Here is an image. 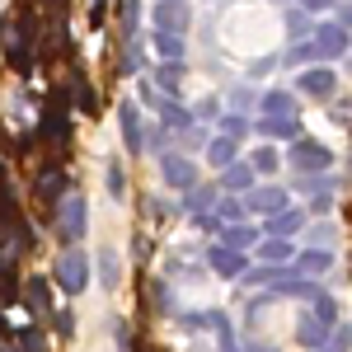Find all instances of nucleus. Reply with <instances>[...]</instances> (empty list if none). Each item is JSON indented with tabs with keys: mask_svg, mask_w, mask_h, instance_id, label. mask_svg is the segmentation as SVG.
Returning a JSON list of instances; mask_svg holds the SVG:
<instances>
[{
	"mask_svg": "<svg viewBox=\"0 0 352 352\" xmlns=\"http://www.w3.org/2000/svg\"><path fill=\"white\" fill-rule=\"evenodd\" d=\"M164 184L169 188H184L192 192V184H197V169H192V160H184V155H164Z\"/></svg>",
	"mask_w": 352,
	"mask_h": 352,
	"instance_id": "8",
	"label": "nucleus"
},
{
	"mask_svg": "<svg viewBox=\"0 0 352 352\" xmlns=\"http://www.w3.org/2000/svg\"><path fill=\"white\" fill-rule=\"evenodd\" d=\"M52 282L66 296H80L85 287H89V258H85L80 249H61L52 263Z\"/></svg>",
	"mask_w": 352,
	"mask_h": 352,
	"instance_id": "2",
	"label": "nucleus"
},
{
	"mask_svg": "<svg viewBox=\"0 0 352 352\" xmlns=\"http://www.w3.org/2000/svg\"><path fill=\"white\" fill-rule=\"evenodd\" d=\"M305 348H324V338H329V329L320 324V320H300V333H296Z\"/></svg>",
	"mask_w": 352,
	"mask_h": 352,
	"instance_id": "24",
	"label": "nucleus"
},
{
	"mask_svg": "<svg viewBox=\"0 0 352 352\" xmlns=\"http://www.w3.org/2000/svg\"><path fill=\"white\" fill-rule=\"evenodd\" d=\"M118 71H122V76H136V71H141V47H136V38L122 47V66H118Z\"/></svg>",
	"mask_w": 352,
	"mask_h": 352,
	"instance_id": "31",
	"label": "nucleus"
},
{
	"mask_svg": "<svg viewBox=\"0 0 352 352\" xmlns=\"http://www.w3.org/2000/svg\"><path fill=\"white\" fill-rule=\"evenodd\" d=\"M71 85H76V99H80L85 113H99L104 104H99V94H94V85L85 80V71H71Z\"/></svg>",
	"mask_w": 352,
	"mask_h": 352,
	"instance_id": "19",
	"label": "nucleus"
},
{
	"mask_svg": "<svg viewBox=\"0 0 352 352\" xmlns=\"http://www.w3.org/2000/svg\"><path fill=\"white\" fill-rule=\"evenodd\" d=\"M33 197H38V202H47V207L66 202V197H71V174H66L61 164H43V169H38V179H33Z\"/></svg>",
	"mask_w": 352,
	"mask_h": 352,
	"instance_id": "4",
	"label": "nucleus"
},
{
	"mask_svg": "<svg viewBox=\"0 0 352 352\" xmlns=\"http://www.w3.org/2000/svg\"><path fill=\"white\" fill-rule=\"evenodd\" d=\"M221 184L230 192H254V164H230V169H221Z\"/></svg>",
	"mask_w": 352,
	"mask_h": 352,
	"instance_id": "14",
	"label": "nucleus"
},
{
	"mask_svg": "<svg viewBox=\"0 0 352 352\" xmlns=\"http://www.w3.org/2000/svg\"><path fill=\"white\" fill-rule=\"evenodd\" d=\"M221 127H226V132H230V136H240V132H244V118H226Z\"/></svg>",
	"mask_w": 352,
	"mask_h": 352,
	"instance_id": "42",
	"label": "nucleus"
},
{
	"mask_svg": "<svg viewBox=\"0 0 352 352\" xmlns=\"http://www.w3.org/2000/svg\"><path fill=\"white\" fill-rule=\"evenodd\" d=\"M160 113H164V122H169V127H188V122H192V113H188V109H179L174 99H164Z\"/></svg>",
	"mask_w": 352,
	"mask_h": 352,
	"instance_id": "29",
	"label": "nucleus"
},
{
	"mask_svg": "<svg viewBox=\"0 0 352 352\" xmlns=\"http://www.w3.org/2000/svg\"><path fill=\"white\" fill-rule=\"evenodd\" d=\"M43 5H47V10H61V5H66V0H43Z\"/></svg>",
	"mask_w": 352,
	"mask_h": 352,
	"instance_id": "43",
	"label": "nucleus"
},
{
	"mask_svg": "<svg viewBox=\"0 0 352 352\" xmlns=\"http://www.w3.org/2000/svg\"><path fill=\"white\" fill-rule=\"evenodd\" d=\"M226 240H230V249H244V244H254V230H249V226H230Z\"/></svg>",
	"mask_w": 352,
	"mask_h": 352,
	"instance_id": "37",
	"label": "nucleus"
},
{
	"mask_svg": "<svg viewBox=\"0 0 352 352\" xmlns=\"http://www.w3.org/2000/svg\"><path fill=\"white\" fill-rule=\"evenodd\" d=\"M52 324H56L61 338H71V333H76V315H71V310H52Z\"/></svg>",
	"mask_w": 352,
	"mask_h": 352,
	"instance_id": "36",
	"label": "nucleus"
},
{
	"mask_svg": "<svg viewBox=\"0 0 352 352\" xmlns=\"http://www.w3.org/2000/svg\"><path fill=\"white\" fill-rule=\"evenodd\" d=\"M14 338H19V352H47V343H43V333H38L33 324L14 329Z\"/></svg>",
	"mask_w": 352,
	"mask_h": 352,
	"instance_id": "27",
	"label": "nucleus"
},
{
	"mask_svg": "<svg viewBox=\"0 0 352 352\" xmlns=\"http://www.w3.org/2000/svg\"><path fill=\"white\" fill-rule=\"evenodd\" d=\"M38 132L47 136L52 146H71V89L66 85L52 89V99L43 104V127Z\"/></svg>",
	"mask_w": 352,
	"mask_h": 352,
	"instance_id": "1",
	"label": "nucleus"
},
{
	"mask_svg": "<svg viewBox=\"0 0 352 352\" xmlns=\"http://www.w3.org/2000/svg\"><path fill=\"white\" fill-rule=\"evenodd\" d=\"M292 164L320 174V169H329V146H320V141H292Z\"/></svg>",
	"mask_w": 352,
	"mask_h": 352,
	"instance_id": "6",
	"label": "nucleus"
},
{
	"mask_svg": "<svg viewBox=\"0 0 352 352\" xmlns=\"http://www.w3.org/2000/svg\"><path fill=\"white\" fill-rule=\"evenodd\" d=\"M212 202H217V188H192L184 207H188V212H202V207H212Z\"/></svg>",
	"mask_w": 352,
	"mask_h": 352,
	"instance_id": "32",
	"label": "nucleus"
},
{
	"mask_svg": "<svg viewBox=\"0 0 352 352\" xmlns=\"http://www.w3.org/2000/svg\"><path fill=\"white\" fill-rule=\"evenodd\" d=\"M207 160L217 164V169H230V164H235V136H217V141L207 146Z\"/></svg>",
	"mask_w": 352,
	"mask_h": 352,
	"instance_id": "18",
	"label": "nucleus"
},
{
	"mask_svg": "<svg viewBox=\"0 0 352 352\" xmlns=\"http://www.w3.org/2000/svg\"><path fill=\"white\" fill-rule=\"evenodd\" d=\"M0 188H5V164H0Z\"/></svg>",
	"mask_w": 352,
	"mask_h": 352,
	"instance_id": "44",
	"label": "nucleus"
},
{
	"mask_svg": "<svg viewBox=\"0 0 352 352\" xmlns=\"http://www.w3.org/2000/svg\"><path fill=\"white\" fill-rule=\"evenodd\" d=\"M244 207L258 212V217H277V212H287V192L282 188H254L244 197Z\"/></svg>",
	"mask_w": 352,
	"mask_h": 352,
	"instance_id": "9",
	"label": "nucleus"
},
{
	"mask_svg": "<svg viewBox=\"0 0 352 352\" xmlns=\"http://www.w3.org/2000/svg\"><path fill=\"white\" fill-rule=\"evenodd\" d=\"M258 109H263V118H292L296 104H292V94H287V89H272V94H263V104H258Z\"/></svg>",
	"mask_w": 352,
	"mask_h": 352,
	"instance_id": "17",
	"label": "nucleus"
},
{
	"mask_svg": "<svg viewBox=\"0 0 352 352\" xmlns=\"http://www.w3.org/2000/svg\"><path fill=\"white\" fill-rule=\"evenodd\" d=\"M155 47L164 61H184V33H155Z\"/></svg>",
	"mask_w": 352,
	"mask_h": 352,
	"instance_id": "23",
	"label": "nucleus"
},
{
	"mask_svg": "<svg viewBox=\"0 0 352 352\" xmlns=\"http://www.w3.org/2000/svg\"><path fill=\"white\" fill-rule=\"evenodd\" d=\"M268 71H272V61H268V56H258V61L249 66V76H268Z\"/></svg>",
	"mask_w": 352,
	"mask_h": 352,
	"instance_id": "40",
	"label": "nucleus"
},
{
	"mask_svg": "<svg viewBox=\"0 0 352 352\" xmlns=\"http://www.w3.org/2000/svg\"><path fill=\"white\" fill-rule=\"evenodd\" d=\"M258 258L263 263H287V258H296V249H292V240H268L258 244Z\"/></svg>",
	"mask_w": 352,
	"mask_h": 352,
	"instance_id": "21",
	"label": "nucleus"
},
{
	"mask_svg": "<svg viewBox=\"0 0 352 352\" xmlns=\"http://www.w3.org/2000/svg\"><path fill=\"white\" fill-rule=\"evenodd\" d=\"M24 292H28V305H33V310H43V315L52 310V282H47V277H28Z\"/></svg>",
	"mask_w": 352,
	"mask_h": 352,
	"instance_id": "16",
	"label": "nucleus"
},
{
	"mask_svg": "<svg viewBox=\"0 0 352 352\" xmlns=\"http://www.w3.org/2000/svg\"><path fill=\"white\" fill-rule=\"evenodd\" d=\"M296 89H300V94H315V99H329V94L338 89V76H333L329 66H315V71H300Z\"/></svg>",
	"mask_w": 352,
	"mask_h": 352,
	"instance_id": "5",
	"label": "nucleus"
},
{
	"mask_svg": "<svg viewBox=\"0 0 352 352\" xmlns=\"http://www.w3.org/2000/svg\"><path fill=\"white\" fill-rule=\"evenodd\" d=\"M244 212H249V207H244V202H235V197H226V202L217 207L221 226H240V217H244Z\"/></svg>",
	"mask_w": 352,
	"mask_h": 352,
	"instance_id": "28",
	"label": "nucleus"
},
{
	"mask_svg": "<svg viewBox=\"0 0 352 352\" xmlns=\"http://www.w3.org/2000/svg\"><path fill=\"white\" fill-rule=\"evenodd\" d=\"M333 315H338V305L320 292V296H315V320H320V324H333Z\"/></svg>",
	"mask_w": 352,
	"mask_h": 352,
	"instance_id": "34",
	"label": "nucleus"
},
{
	"mask_svg": "<svg viewBox=\"0 0 352 352\" xmlns=\"http://www.w3.org/2000/svg\"><path fill=\"white\" fill-rule=\"evenodd\" d=\"M99 277H104V287H109V292L118 287V258H113L109 249H104V258H99Z\"/></svg>",
	"mask_w": 352,
	"mask_h": 352,
	"instance_id": "33",
	"label": "nucleus"
},
{
	"mask_svg": "<svg viewBox=\"0 0 352 352\" xmlns=\"http://www.w3.org/2000/svg\"><path fill=\"white\" fill-rule=\"evenodd\" d=\"M333 0H300V10H310V14H320V10H329Z\"/></svg>",
	"mask_w": 352,
	"mask_h": 352,
	"instance_id": "41",
	"label": "nucleus"
},
{
	"mask_svg": "<svg viewBox=\"0 0 352 352\" xmlns=\"http://www.w3.org/2000/svg\"><path fill=\"white\" fill-rule=\"evenodd\" d=\"M5 61H10V71H19V76H33V47L5 43Z\"/></svg>",
	"mask_w": 352,
	"mask_h": 352,
	"instance_id": "20",
	"label": "nucleus"
},
{
	"mask_svg": "<svg viewBox=\"0 0 352 352\" xmlns=\"http://www.w3.org/2000/svg\"><path fill=\"white\" fill-rule=\"evenodd\" d=\"M122 188H127V184H122V169L109 164V192H113V197H122Z\"/></svg>",
	"mask_w": 352,
	"mask_h": 352,
	"instance_id": "39",
	"label": "nucleus"
},
{
	"mask_svg": "<svg viewBox=\"0 0 352 352\" xmlns=\"http://www.w3.org/2000/svg\"><path fill=\"white\" fill-rule=\"evenodd\" d=\"M287 28H292V38H305V33H315V24H310V19H305V10H296V14H292V19H287Z\"/></svg>",
	"mask_w": 352,
	"mask_h": 352,
	"instance_id": "35",
	"label": "nucleus"
},
{
	"mask_svg": "<svg viewBox=\"0 0 352 352\" xmlns=\"http://www.w3.org/2000/svg\"><path fill=\"white\" fill-rule=\"evenodd\" d=\"M315 56H320V47H315V43H310V47L300 43V47H292V56H287V66H300V61H315Z\"/></svg>",
	"mask_w": 352,
	"mask_h": 352,
	"instance_id": "38",
	"label": "nucleus"
},
{
	"mask_svg": "<svg viewBox=\"0 0 352 352\" xmlns=\"http://www.w3.org/2000/svg\"><path fill=\"white\" fill-rule=\"evenodd\" d=\"M249 164H254V174H272V169H277V151H268V146H258Z\"/></svg>",
	"mask_w": 352,
	"mask_h": 352,
	"instance_id": "30",
	"label": "nucleus"
},
{
	"mask_svg": "<svg viewBox=\"0 0 352 352\" xmlns=\"http://www.w3.org/2000/svg\"><path fill=\"white\" fill-rule=\"evenodd\" d=\"M155 80H160V89H169V94H174V89L184 85V61H164L160 71H155Z\"/></svg>",
	"mask_w": 352,
	"mask_h": 352,
	"instance_id": "25",
	"label": "nucleus"
},
{
	"mask_svg": "<svg viewBox=\"0 0 352 352\" xmlns=\"http://www.w3.org/2000/svg\"><path fill=\"white\" fill-rule=\"evenodd\" d=\"M258 136H292V141H300L296 118H263V122H258Z\"/></svg>",
	"mask_w": 352,
	"mask_h": 352,
	"instance_id": "22",
	"label": "nucleus"
},
{
	"mask_svg": "<svg viewBox=\"0 0 352 352\" xmlns=\"http://www.w3.org/2000/svg\"><path fill=\"white\" fill-rule=\"evenodd\" d=\"M254 352H272V348H254Z\"/></svg>",
	"mask_w": 352,
	"mask_h": 352,
	"instance_id": "45",
	"label": "nucleus"
},
{
	"mask_svg": "<svg viewBox=\"0 0 352 352\" xmlns=\"http://www.w3.org/2000/svg\"><path fill=\"white\" fill-rule=\"evenodd\" d=\"M118 118H122V141H127V151H132V155H141V151H146L151 141L141 136V118H136V104H122V113H118Z\"/></svg>",
	"mask_w": 352,
	"mask_h": 352,
	"instance_id": "12",
	"label": "nucleus"
},
{
	"mask_svg": "<svg viewBox=\"0 0 352 352\" xmlns=\"http://www.w3.org/2000/svg\"><path fill=\"white\" fill-rule=\"evenodd\" d=\"M155 24H160V33H184L188 28V0H160Z\"/></svg>",
	"mask_w": 352,
	"mask_h": 352,
	"instance_id": "7",
	"label": "nucleus"
},
{
	"mask_svg": "<svg viewBox=\"0 0 352 352\" xmlns=\"http://www.w3.org/2000/svg\"><path fill=\"white\" fill-rule=\"evenodd\" d=\"M315 47H320V56H343L348 52V28L343 24H320L315 28Z\"/></svg>",
	"mask_w": 352,
	"mask_h": 352,
	"instance_id": "10",
	"label": "nucleus"
},
{
	"mask_svg": "<svg viewBox=\"0 0 352 352\" xmlns=\"http://www.w3.org/2000/svg\"><path fill=\"white\" fill-rule=\"evenodd\" d=\"M122 43H132L136 38V14H141V0H122Z\"/></svg>",
	"mask_w": 352,
	"mask_h": 352,
	"instance_id": "26",
	"label": "nucleus"
},
{
	"mask_svg": "<svg viewBox=\"0 0 352 352\" xmlns=\"http://www.w3.org/2000/svg\"><path fill=\"white\" fill-rule=\"evenodd\" d=\"M268 230H272V240H292L296 230H305V212L300 207H287V212H277L268 221Z\"/></svg>",
	"mask_w": 352,
	"mask_h": 352,
	"instance_id": "13",
	"label": "nucleus"
},
{
	"mask_svg": "<svg viewBox=\"0 0 352 352\" xmlns=\"http://www.w3.org/2000/svg\"><path fill=\"white\" fill-rule=\"evenodd\" d=\"M296 268L305 272V277H320V272L333 268V254H324V249H305V254H296Z\"/></svg>",
	"mask_w": 352,
	"mask_h": 352,
	"instance_id": "15",
	"label": "nucleus"
},
{
	"mask_svg": "<svg viewBox=\"0 0 352 352\" xmlns=\"http://www.w3.org/2000/svg\"><path fill=\"white\" fill-rule=\"evenodd\" d=\"M207 263H212L221 277H240V272H244V254H240V249H230V244H217V249L207 254Z\"/></svg>",
	"mask_w": 352,
	"mask_h": 352,
	"instance_id": "11",
	"label": "nucleus"
},
{
	"mask_svg": "<svg viewBox=\"0 0 352 352\" xmlns=\"http://www.w3.org/2000/svg\"><path fill=\"white\" fill-rule=\"evenodd\" d=\"M85 230H89V207H85L80 192H71L61 202V212H56V235H61V244H76Z\"/></svg>",
	"mask_w": 352,
	"mask_h": 352,
	"instance_id": "3",
	"label": "nucleus"
}]
</instances>
